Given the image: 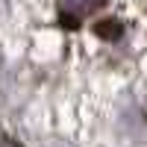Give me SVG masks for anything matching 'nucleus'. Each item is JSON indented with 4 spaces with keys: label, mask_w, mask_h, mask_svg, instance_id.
<instances>
[{
    "label": "nucleus",
    "mask_w": 147,
    "mask_h": 147,
    "mask_svg": "<svg viewBox=\"0 0 147 147\" xmlns=\"http://www.w3.org/2000/svg\"><path fill=\"white\" fill-rule=\"evenodd\" d=\"M106 0H59V18L65 27H80L82 18L97 12Z\"/></svg>",
    "instance_id": "1"
}]
</instances>
